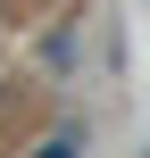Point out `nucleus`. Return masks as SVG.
<instances>
[{"label":"nucleus","instance_id":"obj_1","mask_svg":"<svg viewBox=\"0 0 150 158\" xmlns=\"http://www.w3.org/2000/svg\"><path fill=\"white\" fill-rule=\"evenodd\" d=\"M42 158H75V142H50V150H42Z\"/></svg>","mask_w":150,"mask_h":158}]
</instances>
